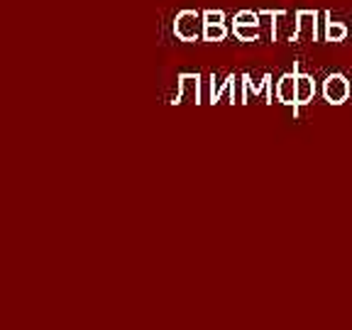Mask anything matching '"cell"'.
<instances>
[{
	"label": "cell",
	"instance_id": "8",
	"mask_svg": "<svg viewBox=\"0 0 352 330\" xmlns=\"http://www.w3.org/2000/svg\"><path fill=\"white\" fill-rule=\"evenodd\" d=\"M228 37V28L223 22H204V39L206 42H223Z\"/></svg>",
	"mask_w": 352,
	"mask_h": 330
},
{
	"label": "cell",
	"instance_id": "4",
	"mask_svg": "<svg viewBox=\"0 0 352 330\" xmlns=\"http://www.w3.org/2000/svg\"><path fill=\"white\" fill-rule=\"evenodd\" d=\"M201 103V76L198 74H182L179 76V96L176 100H171L174 105H182V103Z\"/></svg>",
	"mask_w": 352,
	"mask_h": 330
},
{
	"label": "cell",
	"instance_id": "9",
	"mask_svg": "<svg viewBox=\"0 0 352 330\" xmlns=\"http://www.w3.org/2000/svg\"><path fill=\"white\" fill-rule=\"evenodd\" d=\"M232 34L242 42H257L262 37V30L259 25H232Z\"/></svg>",
	"mask_w": 352,
	"mask_h": 330
},
{
	"label": "cell",
	"instance_id": "7",
	"mask_svg": "<svg viewBox=\"0 0 352 330\" xmlns=\"http://www.w3.org/2000/svg\"><path fill=\"white\" fill-rule=\"evenodd\" d=\"M350 34V30L342 22H333V15L328 12V22H325V42H342Z\"/></svg>",
	"mask_w": 352,
	"mask_h": 330
},
{
	"label": "cell",
	"instance_id": "2",
	"mask_svg": "<svg viewBox=\"0 0 352 330\" xmlns=\"http://www.w3.org/2000/svg\"><path fill=\"white\" fill-rule=\"evenodd\" d=\"M318 17L316 10H298L296 12V37L294 42H316L318 39Z\"/></svg>",
	"mask_w": 352,
	"mask_h": 330
},
{
	"label": "cell",
	"instance_id": "1",
	"mask_svg": "<svg viewBox=\"0 0 352 330\" xmlns=\"http://www.w3.org/2000/svg\"><path fill=\"white\" fill-rule=\"evenodd\" d=\"M174 34L182 42H196L198 37H204V15H198L196 10H182L174 20Z\"/></svg>",
	"mask_w": 352,
	"mask_h": 330
},
{
	"label": "cell",
	"instance_id": "5",
	"mask_svg": "<svg viewBox=\"0 0 352 330\" xmlns=\"http://www.w3.org/2000/svg\"><path fill=\"white\" fill-rule=\"evenodd\" d=\"M294 72H296V110H294V116H298V108H301V105H308L311 100H314L316 81H314V76L298 72V64H294Z\"/></svg>",
	"mask_w": 352,
	"mask_h": 330
},
{
	"label": "cell",
	"instance_id": "3",
	"mask_svg": "<svg viewBox=\"0 0 352 330\" xmlns=\"http://www.w3.org/2000/svg\"><path fill=\"white\" fill-rule=\"evenodd\" d=\"M350 96V83L342 74H330L323 81V98L330 105H342Z\"/></svg>",
	"mask_w": 352,
	"mask_h": 330
},
{
	"label": "cell",
	"instance_id": "10",
	"mask_svg": "<svg viewBox=\"0 0 352 330\" xmlns=\"http://www.w3.org/2000/svg\"><path fill=\"white\" fill-rule=\"evenodd\" d=\"M259 12L254 10H240L235 17H232V25H259Z\"/></svg>",
	"mask_w": 352,
	"mask_h": 330
},
{
	"label": "cell",
	"instance_id": "11",
	"mask_svg": "<svg viewBox=\"0 0 352 330\" xmlns=\"http://www.w3.org/2000/svg\"><path fill=\"white\" fill-rule=\"evenodd\" d=\"M204 22H223V25H226V12L223 10H206Z\"/></svg>",
	"mask_w": 352,
	"mask_h": 330
},
{
	"label": "cell",
	"instance_id": "6",
	"mask_svg": "<svg viewBox=\"0 0 352 330\" xmlns=\"http://www.w3.org/2000/svg\"><path fill=\"white\" fill-rule=\"evenodd\" d=\"M276 98L284 105H294L296 110V72L294 74H284L276 83Z\"/></svg>",
	"mask_w": 352,
	"mask_h": 330
}]
</instances>
